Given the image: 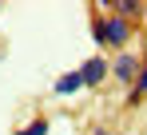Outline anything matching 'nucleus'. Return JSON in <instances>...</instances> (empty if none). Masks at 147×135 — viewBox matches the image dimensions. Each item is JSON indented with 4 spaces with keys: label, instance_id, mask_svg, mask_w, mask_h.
<instances>
[{
    "label": "nucleus",
    "instance_id": "nucleus-2",
    "mask_svg": "<svg viewBox=\"0 0 147 135\" xmlns=\"http://www.w3.org/2000/svg\"><path fill=\"white\" fill-rule=\"evenodd\" d=\"M111 72V64L107 60H99V56H92V60H84V68H80V76H84V88H96V84H103V76Z\"/></svg>",
    "mask_w": 147,
    "mask_h": 135
},
{
    "label": "nucleus",
    "instance_id": "nucleus-4",
    "mask_svg": "<svg viewBox=\"0 0 147 135\" xmlns=\"http://www.w3.org/2000/svg\"><path fill=\"white\" fill-rule=\"evenodd\" d=\"M84 88V76L80 72H64L60 80H56V95H72V91Z\"/></svg>",
    "mask_w": 147,
    "mask_h": 135
},
{
    "label": "nucleus",
    "instance_id": "nucleus-5",
    "mask_svg": "<svg viewBox=\"0 0 147 135\" xmlns=\"http://www.w3.org/2000/svg\"><path fill=\"white\" fill-rule=\"evenodd\" d=\"M143 8H147L143 0H119V4H115V16H123V20H135Z\"/></svg>",
    "mask_w": 147,
    "mask_h": 135
},
{
    "label": "nucleus",
    "instance_id": "nucleus-8",
    "mask_svg": "<svg viewBox=\"0 0 147 135\" xmlns=\"http://www.w3.org/2000/svg\"><path fill=\"white\" fill-rule=\"evenodd\" d=\"M96 135H107V131H96Z\"/></svg>",
    "mask_w": 147,
    "mask_h": 135
},
{
    "label": "nucleus",
    "instance_id": "nucleus-6",
    "mask_svg": "<svg viewBox=\"0 0 147 135\" xmlns=\"http://www.w3.org/2000/svg\"><path fill=\"white\" fill-rule=\"evenodd\" d=\"M143 95H147V64L139 68V80H135V91H131V103H139Z\"/></svg>",
    "mask_w": 147,
    "mask_h": 135
},
{
    "label": "nucleus",
    "instance_id": "nucleus-3",
    "mask_svg": "<svg viewBox=\"0 0 147 135\" xmlns=\"http://www.w3.org/2000/svg\"><path fill=\"white\" fill-rule=\"evenodd\" d=\"M139 60H135V56H127V52H123L119 60H115V64H111V76H115V80H119V84H135V80H139Z\"/></svg>",
    "mask_w": 147,
    "mask_h": 135
},
{
    "label": "nucleus",
    "instance_id": "nucleus-7",
    "mask_svg": "<svg viewBox=\"0 0 147 135\" xmlns=\"http://www.w3.org/2000/svg\"><path fill=\"white\" fill-rule=\"evenodd\" d=\"M16 135H48V119H32L28 127H20Z\"/></svg>",
    "mask_w": 147,
    "mask_h": 135
},
{
    "label": "nucleus",
    "instance_id": "nucleus-1",
    "mask_svg": "<svg viewBox=\"0 0 147 135\" xmlns=\"http://www.w3.org/2000/svg\"><path fill=\"white\" fill-rule=\"evenodd\" d=\"M92 36H96V44L123 48L127 36H131V20H123V16H96L92 20Z\"/></svg>",
    "mask_w": 147,
    "mask_h": 135
}]
</instances>
